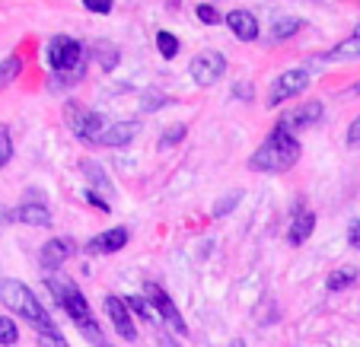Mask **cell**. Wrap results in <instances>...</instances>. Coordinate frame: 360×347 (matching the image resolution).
Listing matches in <instances>:
<instances>
[{"label": "cell", "instance_id": "obj_1", "mask_svg": "<svg viewBox=\"0 0 360 347\" xmlns=\"http://www.w3.org/2000/svg\"><path fill=\"white\" fill-rule=\"evenodd\" d=\"M300 153H303V147H300L297 137L281 131V128H274L271 134L265 137V143L252 153L249 169L268 172V176H281V172H290L293 166L300 163Z\"/></svg>", "mask_w": 360, "mask_h": 347}, {"label": "cell", "instance_id": "obj_2", "mask_svg": "<svg viewBox=\"0 0 360 347\" xmlns=\"http://www.w3.org/2000/svg\"><path fill=\"white\" fill-rule=\"evenodd\" d=\"M0 303L16 313L20 319H26L35 332H55V322H51V313L39 303L32 290H29L22 280H13V277H0Z\"/></svg>", "mask_w": 360, "mask_h": 347}, {"label": "cell", "instance_id": "obj_3", "mask_svg": "<svg viewBox=\"0 0 360 347\" xmlns=\"http://www.w3.org/2000/svg\"><path fill=\"white\" fill-rule=\"evenodd\" d=\"M64 124L70 128V134H74L77 140L89 143V147H102V134L109 128V124L102 122L99 112L86 109V105H80V103L64 105Z\"/></svg>", "mask_w": 360, "mask_h": 347}, {"label": "cell", "instance_id": "obj_4", "mask_svg": "<svg viewBox=\"0 0 360 347\" xmlns=\"http://www.w3.org/2000/svg\"><path fill=\"white\" fill-rule=\"evenodd\" d=\"M45 287H48V293L55 296L58 306H61L64 313L74 319L77 328L86 325V322H93V309H89L86 296L80 293V287H74V280H68V277H48Z\"/></svg>", "mask_w": 360, "mask_h": 347}, {"label": "cell", "instance_id": "obj_5", "mask_svg": "<svg viewBox=\"0 0 360 347\" xmlns=\"http://www.w3.org/2000/svg\"><path fill=\"white\" fill-rule=\"evenodd\" d=\"M45 61L55 74H77V70H86L83 45L77 39H70V35H55V39H48Z\"/></svg>", "mask_w": 360, "mask_h": 347}, {"label": "cell", "instance_id": "obj_6", "mask_svg": "<svg viewBox=\"0 0 360 347\" xmlns=\"http://www.w3.org/2000/svg\"><path fill=\"white\" fill-rule=\"evenodd\" d=\"M306 86H309V74H306V70H300V67L284 70L281 77H274L271 89H268V99H265L268 109H278V105H284L287 99L306 93Z\"/></svg>", "mask_w": 360, "mask_h": 347}, {"label": "cell", "instance_id": "obj_7", "mask_svg": "<svg viewBox=\"0 0 360 347\" xmlns=\"http://www.w3.org/2000/svg\"><path fill=\"white\" fill-rule=\"evenodd\" d=\"M143 293H147L150 306L157 309V315H160V319H163L166 325H169L176 334H182V338H185V334H188V325H185L182 313H179V306H176V303H172V296H169V293H166L160 284H153V280H150V284H143Z\"/></svg>", "mask_w": 360, "mask_h": 347}, {"label": "cell", "instance_id": "obj_8", "mask_svg": "<svg viewBox=\"0 0 360 347\" xmlns=\"http://www.w3.org/2000/svg\"><path fill=\"white\" fill-rule=\"evenodd\" d=\"M188 74L198 86H214V83L226 74V58L220 55V51H211V48H207V51H198L188 64Z\"/></svg>", "mask_w": 360, "mask_h": 347}, {"label": "cell", "instance_id": "obj_9", "mask_svg": "<svg viewBox=\"0 0 360 347\" xmlns=\"http://www.w3.org/2000/svg\"><path fill=\"white\" fill-rule=\"evenodd\" d=\"M319 118H322V103H319V99H309V103L297 105V109L281 112L278 128H281V131H287V134H293V131L313 128V124L319 122Z\"/></svg>", "mask_w": 360, "mask_h": 347}, {"label": "cell", "instance_id": "obj_10", "mask_svg": "<svg viewBox=\"0 0 360 347\" xmlns=\"http://www.w3.org/2000/svg\"><path fill=\"white\" fill-rule=\"evenodd\" d=\"M70 255H77V242L70 236H51L45 245H41V252H39V261L41 268H61L64 261L70 258Z\"/></svg>", "mask_w": 360, "mask_h": 347}, {"label": "cell", "instance_id": "obj_11", "mask_svg": "<svg viewBox=\"0 0 360 347\" xmlns=\"http://www.w3.org/2000/svg\"><path fill=\"white\" fill-rule=\"evenodd\" d=\"M105 313H109V322L115 325V332L124 341H137V328H134V319H131L128 303L118 300V296H105Z\"/></svg>", "mask_w": 360, "mask_h": 347}, {"label": "cell", "instance_id": "obj_12", "mask_svg": "<svg viewBox=\"0 0 360 347\" xmlns=\"http://www.w3.org/2000/svg\"><path fill=\"white\" fill-rule=\"evenodd\" d=\"M124 245H128V230H124V226H115V230H105V233L89 239L86 252L89 255H112V252H122Z\"/></svg>", "mask_w": 360, "mask_h": 347}, {"label": "cell", "instance_id": "obj_13", "mask_svg": "<svg viewBox=\"0 0 360 347\" xmlns=\"http://www.w3.org/2000/svg\"><path fill=\"white\" fill-rule=\"evenodd\" d=\"M224 22L230 26V32L236 35L239 41H255L259 39V20H255L249 10H233V13L224 16Z\"/></svg>", "mask_w": 360, "mask_h": 347}, {"label": "cell", "instance_id": "obj_14", "mask_svg": "<svg viewBox=\"0 0 360 347\" xmlns=\"http://www.w3.org/2000/svg\"><path fill=\"white\" fill-rule=\"evenodd\" d=\"M316 230V214L313 211H293V220H290V230H287V242L290 245H303L306 239L313 236Z\"/></svg>", "mask_w": 360, "mask_h": 347}, {"label": "cell", "instance_id": "obj_15", "mask_svg": "<svg viewBox=\"0 0 360 347\" xmlns=\"http://www.w3.org/2000/svg\"><path fill=\"white\" fill-rule=\"evenodd\" d=\"M322 58H326V61H360V22L354 26V32L347 35V39H341L338 45Z\"/></svg>", "mask_w": 360, "mask_h": 347}, {"label": "cell", "instance_id": "obj_16", "mask_svg": "<svg viewBox=\"0 0 360 347\" xmlns=\"http://www.w3.org/2000/svg\"><path fill=\"white\" fill-rule=\"evenodd\" d=\"M16 220L26 226H51V211L41 201H22L16 207Z\"/></svg>", "mask_w": 360, "mask_h": 347}, {"label": "cell", "instance_id": "obj_17", "mask_svg": "<svg viewBox=\"0 0 360 347\" xmlns=\"http://www.w3.org/2000/svg\"><path fill=\"white\" fill-rule=\"evenodd\" d=\"M141 131V124L137 122H115L105 128V134H102V147H124V143L134 140V134Z\"/></svg>", "mask_w": 360, "mask_h": 347}, {"label": "cell", "instance_id": "obj_18", "mask_svg": "<svg viewBox=\"0 0 360 347\" xmlns=\"http://www.w3.org/2000/svg\"><path fill=\"white\" fill-rule=\"evenodd\" d=\"M300 29H303V20H300V16H281V20H274V26H271V39L287 41V39H293Z\"/></svg>", "mask_w": 360, "mask_h": 347}, {"label": "cell", "instance_id": "obj_19", "mask_svg": "<svg viewBox=\"0 0 360 347\" xmlns=\"http://www.w3.org/2000/svg\"><path fill=\"white\" fill-rule=\"evenodd\" d=\"M93 55L99 58V64H102V70H115L118 67V48L112 45V41H93Z\"/></svg>", "mask_w": 360, "mask_h": 347}, {"label": "cell", "instance_id": "obj_20", "mask_svg": "<svg viewBox=\"0 0 360 347\" xmlns=\"http://www.w3.org/2000/svg\"><path fill=\"white\" fill-rule=\"evenodd\" d=\"M20 74H22V58L20 55H7L4 61H0V89H7Z\"/></svg>", "mask_w": 360, "mask_h": 347}, {"label": "cell", "instance_id": "obj_21", "mask_svg": "<svg viewBox=\"0 0 360 347\" xmlns=\"http://www.w3.org/2000/svg\"><path fill=\"white\" fill-rule=\"evenodd\" d=\"M326 284H328V290H347V287L357 284V268H335Z\"/></svg>", "mask_w": 360, "mask_h": 347}, {"label": "cell", "instance_id": "obj_22", "mask_svg": "<svg viewBox=\"0 0 360 347\" xmlns=\"http://www.w3.org/2000/svg\"><path fill=\"white\" fill-rule=\"evenodd\" d=\"M16 341H20V328H16V322L10 319V315H0V344L13 347Z\"/></svg>", "mask_w": 360, "mask_h": 347}, {"label": "cell", "instance_id": "obj_23", "mask_svg": "<svg viewBox=\"0 0 360 347\" xmlns=\"http://www.w3.org/2000/svg\"><path fill=\"white\" fill-rule=\"evenodd\" d=\"M157 48H160V55L163 58H176L179 55V39L172 32H157Z\"/></svg>", "mask_w": 360, "mask_h": 347}, {"label": "cell", "instance_id": "obj_24", "mask_svg": "<svg viewBox=\"0 0 360 347\" xmlns=\"http://www.w3.org/2000/svg\"><path fill=\"white\" fill-rule=\"evenodd\" d=\"M124 303H128L131 313H137L141 319H147V322H153V315H157V309L150 306V300H143V296H128Z\"/></svg>", "mask_w": 360, "mask_h": 347}, {"label": "cell", "instance_id": "obj_25", "mask_svg": "<svg viewBox=\"0 0 360 347\" xmlns=\"http://www.w3.org/2000/svg\"><path fill=\"white\" fill-rule=\"evenodd\" d=\"M13 159V137H10V128L0 124V169Z\"/></svg>", "mask_w": 360, "mask_h": 347}, {"label": "cell", "instance_id": "obj_26", "mask_svg": "<svg viewBox=\"0 0 360 347\" xmlns=\"http://www.w3.org/2000/svg\"><path fill=\"white\" fill-rule=\"evenodd\" d=\"M185 134H188L185 124H169V128L163 131V137H160V147H176V143L185 140Z\"/></svg>", "mask_w": 360, "mask_h": 347}, {"label": "cell", "instance_id": "obj_27", "mask_svg": "<svg viewBox=\"0 0 360 347\" xmlns=\"http://www.w3.org/2000/svg\"><path fill=\"white\" fill-rule=\"evenodd\" d=\"M83 176L89 178V185H93V188H109V185H112L109 176H105V172H102L96 163H86V166H83Z\"/></svg>", "mask_w": 360, "mask_h": 347}, {"label": "cell", "instance_id": "obj_28", "mask_svg": "<svg viewBox=\"0 0 360 347\" xmlns=\"http://www.w3.org/2000/svg\"><path fill=\"white\" fill-rule=\"evenodd\" d=\"M239 201H243V191H233V195H224L217 201V204H214V217H226V214L233 211V207L239 204Z\"/></svg>", "mask_w": 360, "mask_h": 347}, {"label": "cell", "instance_id": "obj_29", "mask_svg": "<svg viewBox=\"0 0 360 347\" xmlns=\"http://www.w3.org/2000/svg\"><path fill=\"white\" fill-rule=\"evenodd\" d=\"M195 16L204 22V26H217V22H224V16H220L217 7H211V4H198V7H195Z\"/></svg>", "mask_w": 360, "mask_h": 347}, {"label": "cell", "instance_id": "obj_30", "mask_svg": "<svg viewBox=\"0 0 360 347\" xmlns=\"http://www.w3.org/2000/svg\"><path fill=\"white\" fill-rule=\"evenodd\" d=\"M39 347H70L61 332H39Z\"/></svg>", "mask_w": 360, "mask_h": 347}, {"label": "cell", "instance_id": "obj_31", "mask_svg": "<svg viewBox=\"0 0 360 347\" xmlns=\"http://www.w3.org/2000/svg\"><path fill=\"white\" fill-rule=\"evenodd\" d=\"M80 332H83V338H86L89 344H105V341H102L105 334H102V328L96 325V319H93V322H86V325H80Z\"/></svg>", "mask_w": 360, "mask_h": 347}, {"label": "cell", "instance_id": "obj_32", "mask_svg": "<svg viewBox=\"0 0 360 347\" xmlns=\"http://www.w3.org/2000/svg\"><path fill=\"white\" fill-rule=\"evenodd\" d=\"M83 197H86V201L96 207V211H102V214H112V204H109V201H105V197H102L96 188H86V195H83Z\"/></svg>", "mask_w": 360, "mask_h": 347}, {"label": "cell", "instance_id": "obj_33", "mask_svg": "<svg viewBox=\"0 0 360 347\" xmlns=\"http://www.w3.org/2000/svg\"><path fill=\"white\" fill-rule=\"evenodd\" d=\"M83 7L89 10V13H112V0H83Z\"/></svg>", "mask_w": 360, "mask_h": 347}, {"label": "cell", "instance_id": "obj_34", "mask_svg": "<svg viewBox=\"0 0 360 347\" xmlns=\"http://www.w3.org/2000/svg\"><path fill=\"white\" fill-rule=\"evenodd\" d=\"M347 147H360V115L351 122V128H347Z\"/></svg>", "mask_w": 360, "mask_h": 347}, {"label": "cell", "instance_id": "obj_35", "mask_svg": "<svg viewBox=\"0 0 360 347\" xmlns=\"http://www.w3.org/2000/svg\"><path fill=\"white\" fill-rule=\"evenodd\" d=\"M347 242H351L354 249H360V220H354V223L347 226Z\"/></svg>", "mask_w": 360, "mask_h": 347}, {"label": "cell", "instance_id": "obj_36", "mask_svg": "<svg viewBox=\"0 0 360 347\" xmlns=\"http://www.w3.org/2000/svg\"><path fill=\"white\" fill-rule=\"evenodd\" d=\"M13 220H16V214L10 211V207H4V204H0V230H4V226H10V223H13Z\"/></svg>", "mask_w": 360, "mask_h": 347}, {"label": "cell", "instance_id": "obj_37", "mask_svg": "<svg viewBox=\"0 0 360 347\" xmlns=\"http://www.w3.org/2000/svg\"><path fill=\"white\" fill-rule=\"evenodd\" d=\"M236 96H239V99H249V86H245V83H239V86H236Z\"/></svg>", "mask_w": 360, "mask_h": 347}, {"label": "cell", "instance_id": "obj_38", "mask_svg": "<svg viewBox=\"0 0 360 347\" xmlns=\"http://www.w3.org/2000/svg\"><path fill=\"white\" fill-rule=\"evenodd\" d=\"M230 347H245V344H243V341H239V338H236V341H233V344H230Z\"/></svg>", "mask_w": 360, "mask_h": 347}, {"label": "cell", "instance_id": "obj_39", "mask_svg": "<svg viewBox=\"0 0 360 347\" xmlns=\"http://www.w3.org/2000/svg\"><path fill=\"white\" fill-rule=\"evenodd\" d=\"M351 93H354V96H360V83H357V86H354V89H351Z\"/></svg>", "mask_w": 360, "mask_h": 347}, {"label": "cell", "instance_id": "obj_40", "mask_svg": "<svg viewBox=\"0 0 360 347\" xmlns=\"http://www.w3.org/2000/svg\"><path fill=\"white\" fill-rule=\"evenodd\" d=\"M169 4H172V7H176V4H179V0H169Z\"/></svg>", "mask_w": 360, "mask_h": 347}]
</instances>
